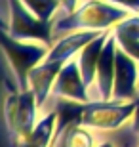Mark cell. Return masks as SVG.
<instances>
[{"label": "cell", "instance_id": "obj_14", "mask_svg": "<svg viewBox=\"0 0 139 147\" xmlns=\"http://www.w3.org/2000/svg\"><path fill=\"white\" fill-rule=\"evenodd\" d=\"M112 36L116 38L118 48H122L130 57H134V59L139 63V38H134V36H116V34H112Z\"/></svg>", "mask_w": 139, "mask_h": 147}, {"label": "cell", "instance_id": "obj_17", "mask_svg": "<svg viewBox=\"0 0 139 147\" xmlns=\"http://www.w3.org/2000/svg\"><path fill=\"white\" fill-rule=\"evenodd\" d=\"M0 29H6V31H8V25H6V23L2 21V19H0Z\"/></svg>", "mask_w": 139, "mask_h": 147}, {"label": "cell", "instance_id": "obj_7", "mask_svg": "<svg viewBox=\"0 0 139 147\" xmlns=\"http://www.w3.org/2000/svg\"><path fill=\"white\" fill-rule=\"evenodd\" d=\"M116 38L109 36L107 44L101 52L99 63H97L95 84L90 90L91 101H111L112 99V86H114V71H116Z\"/></svg>", "mask_w": 139, "mask_h": 147}, {"label": "cell", "instance_id": "obj_12", "mask_svg": "<svg viewBox=\"0 0 139 147\" xmlns=\"http://www.w3.org/2000/svg\"><path fill=\"white\" fill-rule=\"evenodd\" d=\"M57 140L63 147H95L97 132L82 124L71 122L61 132H57Z\"/></svg>", "mask_w": 139, "mask_h": 147}, {"label": "cell", "instance_id": "obj_8", "mask_svg": "<svg viewBox=\"0 0 139 147\" xmlns=\"http://www.w3.org/2000/svg\"><path fill=\"white\" fill-rule=\"evenodd\" d=\"M15 90H21L19 82H17L4 52L0 48V147H17L10 136V130H8V124H6V115H4L6 98Z\"/></svg>", "mask_w": 139, "mask_h": 147}, {"label": "cell", "instance_id": "obj_9", "mask_svg": "<svg viewBox=\"0 0 139 147\" xmlns=\"http://www.w3.org/2000/svg\"><path fill=\"white\" fill-rule=\"evenodd\" d=\"M57 122L59 115L55 105L52 103L40 113V119H38L34 130L31 132V136L25 140L21 147H52L57 140Z\"/></svg>", "mask_w": 139, "mask_h": 147}, {"label": "cell", "instance_id": "obj_18", "mask_svg": "<svg viewBox=\"0 0 139 147\" xmlns=\"http://www.w3.org/2000/svg\"><path fill=\"white\" fill-rule=\"evenodd\" d=\"M52 147H63V145H61V142H59V140H55V142H54V145H52Z\"/></svg>", "mask_w": 139, "mask_h": 147}, {"label": "cell", "instance_id": "obj_11", "mask_svg": "<svg viewBox=\"0 0 139 147\" xmlns=\"http://www.w3.org/2000/svg\"><path fill=\"white\" fill-rule=\"evenodd\" d=\"M95 147H139V134L135 132L134 122L120 126L116 130L97 132Z\"/></svg>", "mask_w": 139, "mask_h": 147}, {"label": "cell", "instance_id": "obj_1", "mask_svg": "<svg viewBox=\"0 0 139 147\" xmlns=\"http://www.w3.org/2000/svg\"><path fill=\"white\" fill-rule=\"evenodd\" d=\"M130 16L132 11L105 0H82V4L73 13H65L63 10L57 11L52 25V34L54 40H57L73 31H109Z\"/></svg>", "mask_w": 139, "mask_h": 147}, {"label": "cell", "instance_id": "obj_15", "mask_svg": "<svg viewBox=\"0 0 139 147\" xmlns=\"http://www.w3.org/2000/svg\"><path fill=\"white\" fill-rule=\"evenodd\" d=\"M105 2H111V4H116L124 10L132 11V13H139V0H105Z\"/></svg>", "mask_w": 139, "mask_h": 147}, {"label": "cell", "instance_id": "obj_6", "mask_svg": "<svg viewBox=\"0 0 139 147\" xmlns=\"http://www.w3.org/2000/svg\"><path fill=\"white\" fill-rule=\"evenodd\" d=\"M139 98V63L122 48H116V71L112 101H134Z\"/></svg>", "mask_w": 139, "mask_h": 147}, {"label": "cell", "instance_id": "obj_2", "mask_svg": "<svg viewBox=\"0 0 139 147\" xmlns=\"http://www.w3.org/2000/svg\"><path fill=\"white\" fill-rule=\"evenodd\" d=\"M0 48L19 82V88L29 90V75L34 67L44 61L50 52V46L32 40H17L6 29H0Z\"/></svg>", "mask_w": 139, "mask_h": 147}, {"label": "cell", "instance_id": "obj_5", "mask_svg": "<svg viewBox=\"0 0 139 147\" xmlns=\"http://www.w3.org/2000/svg\"><path fill=\"white\" fill-rule=\"evenodd\" d=\"M52 99H67V101H78V103H90L91 101L90 88L86 86L84 78H82L80 65H78L76 57L67 61L65 67L59 71L54 86H52L48 101H52Z\"/></svg>", "mask_w": 139, "mask_h": 147}, {"label": "cell", "instance_id": "obj_16", "mask_svg": "<svg viewBox=\"0 0 139 147\" xmlns=\"http://www.w3.org/2000/svg\"><path fill=\"white\" fill-rule=\"evenodd\" d=\"M59 2H61V10H63L65 13H73V11L82 4V0H59Z\"/></svg>", "mask_w": 139, "mask_h": 147}, {"label": "cell", "instance_id": "obj_3", "mask_svg": "<svg viewBox=\"0 0 139 147\" xmlns=\"http://www.w3.org/2000/svg\"><path fill=\"white\" fill-rule=\"evenodd\" d=\"M4 115L11 140L17 147H21L40 119V107H38L34 92L31 88L11 92L6 98Z\"/></svg>", "mask_w": 139, "mask_h": 147}, {"label": "cell", "instance_id": "obj_10", "mask_svg": "<svg viewBox=\"0 0 139 147\" xmlns=\"http://www.w3.org/2000/svg\"><path fill=\"white\" fill-rule=\"evenodd\" d=\"M111 31H103L97 38H93L90 44H86L84 48L80 50V54L76 55L78 59V65H80V73L82 78H84L86 86L91 90V86L95 84V75H97V63H99V57H101V52L107 44L109 36H111Z\"/></svg>", "mask_w": 139, "mask_h": 147}, {"label": "cell", "instance_id": "obj_4", "mask_svg": "<svg viewBox=\"0 0 139 147\" xmlns=\"http://www.w3.org/2000/svg\"><path fill=\"white\" fill-rule=\"evenodd\" d=\"M54 21H40L36 16H32L27 6L21 0H10V25L8 33L17 40H32V42L54 46V34H52Z\"/></svg>", "mask_w": 139, "mask_h": 147}, {"label": "cell", "instance_id": "obj_13", "mask_svg": "<svg viewBox=\"0 0 139 147\" xmlns=\"http://www.w3.org/2000/svg\"><path fill=\"white\" fill-rule=\"evenodd\" d=\"M21 2L40 21H54V17L61 10V2L59 0H21Z\"/></svg>", "mask_w": 139, "mask_h": 147}]
</instances>
